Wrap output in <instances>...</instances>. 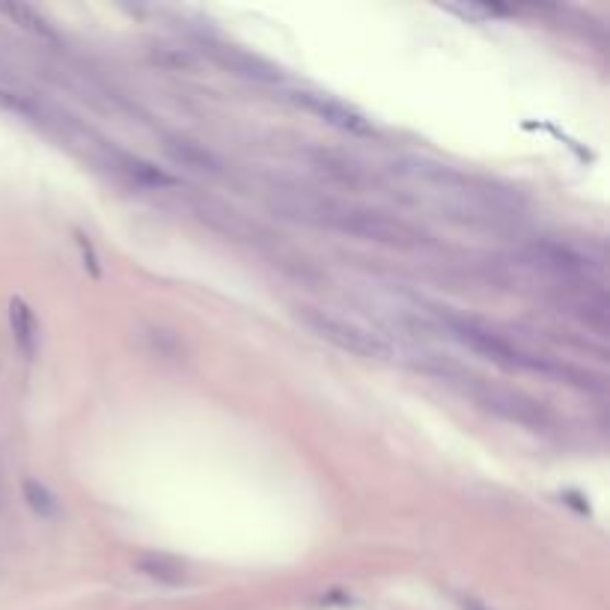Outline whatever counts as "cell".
<instances>
[{
    "label": "cell",
    "mask_w": 610,
    "mask_h": 610,
    "mask_svg": "<svg viewBox=\"0 0 610 610\" xmlns=\"http://www.w3.org/2000/svg\"><path fill=\"white\" fill-rule=\"evenodd\" d=\"M0 12L9 15V18H12L15 24H21L24 30L36 33V36H42V39H48V42H57L54 27H51L36 9H30V6H24V3H0Z\"/></svg>",
    "instance_id": "13"
},
{
    "label": "cell",
    "mask_w": 610,
    "mask_h": 610,
    "mask_svg": "<svg viewBox=\"0 0 610 610\" xmlns=\"http://www.w3.org/2000/svg\"><path fill=\"white\" fill-rule=\"evenodd\" d=\"M530 256H533L536 265H542V268H548L554 274H578V271H584V259L572 247L560 242L530 244Z\"/></svg>",
    "instance_id": "8"
},
{
    "label": "cell",
    "mask_w": 610,
    "mask_h": 610,
    "mask_svg": "<svg viewBox=\"0 0 610 610\" xmlns=\"http://www.w3.org/2000/svg\"><path fill=\"white\" fill-rule=\"evenodd\" d=\"M298 319L301 325H307L316 337L328 340L331 346L343 349V352H352L358 358H369V361H387L393 358V346L387 340H381L378 334L366 331L361 325H352L346 319H337L325 310H316V307H301L298 310Z\"/></svg>",
    "instance_id": "1"
},
{
    "label": "cell",
    "mask_w": 610,
    "mask_h": 610,
    "mask_svg": "<svg viewBox=\"0 0 610 610\" xmlns=\"http://www.w3.org/2000/svg\"><path fill=\"white\" fill-rule=\"evenodd\" d=\"M295 102H298L304 111L316 114L319 120L334 125V128H340V131H349V134H358V137H369V134L375 131L372 122L366 120L364 114H358L355 108H349V105H343V102H337V99H331V96L295 93Z\"/></svg>",
    "instance_id": "6"
},
{
    "label": "cell",
    "mask_w": 610,
    "mask_h": 610,
    "mask_svg": "<svg viewBox=\"0 0 610 610\" xmlns=\"http://www.w3.org/2000/svg\"><path fill=\"white\" fill-rule=\"evenodd\" d=\"M441 325L450 331V337H456L462 346H468L471 352L483 355L494 364L506 366V369H536L542 372L545 361L542 358H533V355H524L521 349H515L509 340H503L500 334H494L491 328L474 322V319H462V316H453V313H441Z\"/></svg>",
    "instance_id": "2"
},
{
    "label": "cell",
    "mask_w": 610,
    "mask_h": 610,
    "mask_svg": "<svg viewBox=\"0 0 610 610\" xmlns=\"http://www.w3.org/2000/svg\"><path fill=\"white\" fill-rule=\"evenodd\" d=\"M164 152H167L176 164L191 167V170H197V173H215V170L221 167L218 158H215L206 146H200V143H194V140H188V137H167Z\"/></svg>",
    "instance_id": "9"
},
{
    "label": "cell",
    "mask_w": 610,
    "mask_h": 610,
    "mask_svg": "<svg viewBox=\"0 0 610 610\" xmlns=\"http://www.w3.org/2000/svg\"><path fill=\"white\" fill-rule=\"evenodd\" d=\"M212 57H215L218 63H224L230 72L247 78V81L277 84V81L283 78L277 66H271V63H265V60H259V57H253V54H247V51H239V48H212Z\"/></svg>",
    "instance_id": "7"
},
{
    "label": "cell",
    "mask_w": 610,
    "mask_h": 610,
    "mask_svg": "<svg viewBox=\"0 0 610 610\" xmlns=\"http://www.w3.org/2000/svg\"><path fill=\"white\" fill-rule=\"evenodd\" d=\"M331 230L349 233V236L364 239V242L402 247V250L417 247V244H423V239H426L417 227H411L402 218H390V215L372 212V209H346V206L337 209V218H334Z\"/></svg>",
    "instance_id": "3"
},
{
    "label": "cell",
    "mask_w": 610,
    "mask_h": 610,
    "mask_svg": "<svg viewBox=\"0 0 610 610\" xmlns=\"http://www.w3.org/2000/svg\"><path fill=\"white\" fill-rule=\"evenodd\" d=\"M122 170L137 182V185H146V188H170L176 185V179L164 170H158L155 164L149 161H140V158H131V155H120Z\"/></svg>",
    "instance_id": "12"
},
{
    "label": "cell",
    "mask_w": 610,
    "mask_h": 610,
    "mask_svg": "<svg viewBox=\"0 0 610 610\" xmlns=\"http://www.w3.org/2000/svg\"><path fill=\"white\" fill-rule=\"evenodd\" d=\"M0 108H24V105H21L15 96H9V93H3V90H0Z\"/></svg>",
    "instance_id": "16"
},
{
    "label": "cell",
    "mask_w": 610,
    "mask_h": 610,
    "mask_svg": "<svg viewBox=\"0 0 610 610\" xmlns=\"http://www.w3.org/2000/svg\"><path fill=\"white\" fill-rule=\"evenodd\" d=\"M137 572L146 575L149 581L167 584V587H179L188 581V572L179 560L167 557V554H143L137 557Z\"/></svg>",
    "instance_id": "11"
},
{
    "label": "cell",
    "mask_w": 610,
    "mask_h": 610,
    "mask_svg": "<svg viewBox=\"0 0 610 610\" xmlns=\"http://www.w3.org/2000/svg\"><path fill=\"white\" fill-rule=\"evenodd\" d=\"M24 500L27 506L39 515V518H57L60 515V500L48 486L36 483V480H24Z\"/></svg>",
    "instance_id": "14"
},
{
    "label": "cell",
    "mask_w": 610,
    "mask_h": 610,
    "mask_svg": "<svg viewBox=\"0 0 610 610\" xmlns=\"http://www.w3.org/2000/svg\"><path fill=\"white\" fill-rule=\"evenodd\" d=\"M268 206L280 218L310 224V227H328V230L334 227V218H337V209H340L337 203L304 194V191H274L268 197Z\"/></svg>",
    "instance_id": "5"
},
{
    "label": "cell",
    "mask_w": 610,
    "mask_h": 610,
    "mask_svg": "<svg viewBox=\"0 0 610 610\" xmlns=\"http://www.w3.org/2000/svg\"><path fill=\"white\" fill-rule=\"evenodd\" d=\"M462 608H465V610H488L486 605H480L477 599H462Z\"/></svg>",
    "instance_id": "17"
},
{
    "label": "cell",
    "mask_w": 610,
    "mask_h": 610,
    "mask_svg": "<svg viewBox=\"0 0 610 610\" xmlns=\"http://www.w3.org/2000/svg\"><path fill=\"white\" fill-rule=\"evenodd\" d=\"M9 328H12V337H15L18 349L27 358H33L36 355V343H39V328H36L33 310L21 298L9 301Z\"/></svg>",
    "instance_id": "10"
},
{
    "label": "cell",
    "mask_w": 610,
    "mask_h": 610,
    "mask_svg": "<svg viewBox=\"0 0 610 610\" xmlns=\"http://www.w3.org/2000/svg\"><path fill=\"white\" fill-rule=\"evenodd\" d=\"M447 9L462 15V18H474V21H486V18H494L500 12V9L483 6V3H447Z\"/></svg>",
    "instance_id": "15"
},
{
    "label": "cell",
    "mask_w": 610,
    "mask_h": 610,
    "mask_svg": "<svg viewBox=\"0 0 610 610\" xmlns=\"http://www.w3.org/2000/svg\"><path fill=\"white\" fill-rule=\"evenodd\" d=\"M474 399H477L486 411L503 417V420H509V423H518V426H527V429H548V426H551L548 411H545L536 399H530V396H524V393L483 384V387L474 390Z\"/></svg>",
    "instance_id": "4"
}]
</instances>
